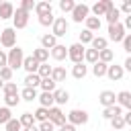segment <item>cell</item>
<instances>
[{
  "instance_id": "obj_1",
  "label": "cell",
  "mask_w": 131,
  "mask_h": 131,
  "mask_svg": "<svg viewBox=\"0 0 131 131\" xmlns=\"http://www.w3.org/2000/svg\"><path fill=\"white\" fill-rule=\"evenodd\" d=\"M23 59H25V51L16 45V47H12V49H8V53H6V66L14 72V70H18V68H23Z\"/></svg>"
},
{
  "instance_id": "obj_2",
  "label": "cell",
  "mask_w": 131,
  "mask_h": 131,
  "mask_svg": "<svg viewBox=\"0 0 131 131\" xmlns=\"http://www.w3.org/2000/svg\"><path fill=\"white\" fill-rule=\"evenodd\" d=\"M88 119H90V115H88L84 108H72V111L68 113V117H66V123L78 127V125H86Z\"/></svg>"
},
{
  "instance_id": "obj_3",
  "label": "cell",
  "mask_w": 131,
  "mask_h": 131,
  "mask_svg": "<svg viewBox=\"0 0 131 131\" xmlns=\"http://www.w3.org/2000/svg\"><path fill=\"white\" fill-rule=\"evenodd\" d=\"M0 45L6 47V49L16 47V31L12 27H6V29L0 31Z\"/></svg>"
},
{
  "instance_id": "obj_4",
  "label": "cell",
  "mask_w": 131,
  "mask_h": 131,
  "mask_svg": "<svg viewBox=\"0 0 131 131\" xmlns=\"http://www.w3.org/2000/svg\"><path fill=\"white\" fill-rule=\"evenodd\" d=\"M68 29H70V23L66 20V16H55L53 25H51V35L57 39V37H63L68 35Z\"/></svg>"
},
{
  "instance_id": "obj_5",
  "label": "cell",
  "mask_w": 131,
  "mask_h": 131,
  "mask_svg": "<svg viewBox=\"0 0 131 131\" xmlns=\"http://www.w3.org/2000/svg\"><path fill=\"white\" fill-rule=\"evenodd\" d=\"M29 25V12H25L23 8H14V14H12V29H25Z\"/></svg>"
},
{
  "instance_id": "obj_6",
  "label": "cell",
  "mask_w": 131,
  "mask_h": 131,
  "mask_svg": "<svg viewBox=\"0 0 131 131\" xmlns=\"http://www.w3.org/2000/svg\"><path fill=\"white\" fill-rule=\"evenodd\" d=\"M47 121L53 123V127H61L66 123V115L59 106H51V108H47Z\"/></svg>"
},
{
  "instance_id": "obj_7",
  "label": "cell",
  "mask_w": 131,
  "mask_h": 131,
  "mask_svg": "<svg viewBox=\"0 0 131 131\" xmlns=\"http://www.w3.org/2000/svg\"><path fill=\"white\" fill-rule=\"evenodd\" d=\"M90 16V6L88 4H76L74 6V10H72V20L74 23H84L86 18Z\"/></svg>"
},
{
  "instance_id": "obj_8",
  "label": "cell",
  "mask_w": 131,
  "mask_h": 131,
  "mask_svg": "<svg viewBox=\"0 0 131 131\" xmlns=\"http://www.w3.org/2000/svg\"><path fill=\"white\" fill-rule=\"evenodd\" d=\"M125 35H127V31L123 29V25H121V23H117V25H108V37H106V41L121 43Z\"/></svg>"
},
{
  "instance_id": "obj_9",
  "label": "cell",
  "mask_w": 131,
  "mask_h": 131,
  "mask_svg": "<svg viewBox=\"0 0 131 131\" xmlns=\"http://www.w3.org/2000/svg\"><path fill=\"white\" fill-rule=\"evenodd\" d=\"M84 45H80V43H72L70 47H68V57L74 61V63H82L84 61Z\"/></svg>"
},
{
  "instance_id": "obj_10",
  "label": "cell",
  "mask_w": 131,
  "mask_h": 131,
  "mask_svg": "<svg viewBox=\"0 0 131 131\" xmlns=\"http://www.w3.org/2000/svg\"><path fill=\"white\" fill-rule=\"evenodd\" d=\"M113 6H115V4H113V0H98V2H96V4L90 8V12H92V14L98 18V16H104V14H106V12H108Z\"/></svg>"
},
{
  "instance_id": "obj_11",
  "label": "cell",
  "mask_w": 131,
  "mask_h": 131,
  "mask_svg": "<svg viewBox=\"0 0 131 131\" xmlns=\"http://www.w3.org/2000/svg\"><path fill=\"white\" fill-rule=\"evenodd\" d=\"M98 102L106 108V106H113V104H117V94L113 92V90H102L100 94H98Z\"/></svg>"
},
{
  "instance_id": "obj_12",
  "label": "cell",
  "mask_w": 131,
  "mask_h": 131,
  "mask_svg": "<svg viewBox=\"0 0 131 131\" xmlns=\"http://www.w3.org/2000/svg\"><path fill=\"white\" fill-rule=\"evenodd\" d=\"M104 76H108V80H113V82H119L123 76H125V72H123V68L121 66H117V63H108V68H106V74Z\"/></svg>"
},
{
  "instance_id": "obj_13",
  "label": "cell",
  "mask_w": 131,
  "mask_h": 131,
  "mask_svg": "<svg viewBox=\"0 0 131 131\" xmlns=\"http://www.w3.org/2000/svg\"><path fill=\"white\" fill-rule=\"evenodd\" d=\"M49 55H51L55 61H63V59L68 57V47H66V45H61V43H57V45L49 51Z\"/></svg>"
},
{
  "instance_id": "obj_14",
  "label": "cell",
  "mask_w": 131,
  "mask_h": 131,
  "mask_svg": "<svg viewBox=\"0 0 131 131\" xmlns=\"http://www.w3.org/2000/svg\"><path fill=\"white\" fill-rule=\"evenodd\" d=\"M23 70L27 72V74H37V70H39V61L33 57V55H25V59H23Z\"/></svg>"
},
{
  "instance_id": "obj_15",
  "label": "cell",
  "mask_w": 131,
  "mask_h": 131,
  "mask_svg": "<svg viewBox=\"0 0 131 131\" xmlns=\"http://www.w3.org/2000/svg\"><path fill=\"white\" fill-rule=\"evenodd\" d=\"M68 100H70V92L68 90H63V88H55L53 90V102H55V106H61Z\"/></svg>"
},
{
  "instance_id": "obj_16",
  "label": "cell",
  "mask_w": 131,
  "mask_h": 131,
  "mask_svg": "<svg viewBox=\"0 0 131 131\" xmlns=\"http://www.w3.org/2000/svg\"><path fill=\"white\" fill-rule=\"evenodd\" d=\"M117 104H119L121 108L131 111V92H129V90H121V92L117 94Z\"/></svg>"
},
{
  "instance_id": "obj_17",
  "label": "cell",
  "mask_w": 131,
  "mask_h": 131,
  "mask_svg": "<svg viewBox=\"0 0 131 131\" xmlns=\"http://www.w3.org/2000/svg\"><path fill=\"white\" fill-rule=\"evenodd\" d=\"M55 84H59V82H63L66 78H68V72H66V68L63 66H55V68H51V76H49Z\"/></svg>"
},
{
  "instance_id": "obj_18",
  "label": "cell",
  "mask_w": 131,
  "mask_h": 131,
  "mask_svg": "<svg viewBox=\"0 0 131 131\" xmlns=\"http://www.w3.org/2000/svg\"><path fill=\"white\" fill-rule=\"evenodd\" d=\"M37 100H39V106H43V108L55 106V102H53V92H41V94H37Z\"/></svg>"
},
{
  "instance_id": "obj_19",
  "label": "cell",
  "mask_w": 131,
  "mask_h": 131,
  "mask_svg": "<svg viewBox=\"0 0 131 131\" xmlns=\"http://www.w3.org/2000/svg\"><path fill=\"white\" fill-rule=\"evenodd\" d=\"M12 14H14L12 2H2L0 4V20H8V18H12Z\"/></svg>"
},
{
  "instance_id": "obj_20",
  "label": "cell",
  "mask_w": 131,
  "mask_h": 131,
  "mask_svg": "<svg viewBox=\"0 0 131 131\" xmlns=\"http://www.w3.org/2000/svg\"><path fill=\"white\" fill-rule=\"evenodd\" d=\"M55 45H57V39H55L51 33H45V35H41V47H43V49L51 51Z\"/></svg>"
},
{
  "instance_id": "obj_21",
  "label": "cell",
  "mask_w": 131,
  "mask_h": 131,
  "mask_svg": "<svg viewBox=\"0 0 131 131\" xmlns=\"http://www.w3.org/2000/svg\"><path fill=\"white\" fill-rule=\"evenodd\" d=\"M86 74H88V66H84V61H82V63H74V68H72V76H74L76 80H84Z\"/></svg>"
},
{
  "instance_id": "obj_22",
  "label": "cell",
  "mask_w": 131,
  "mask_h": 131,
  "mask_svg": "<svg viewBox=\"0 0 131 131\" xmlns=\"http://www.w3.org/2000/svg\"><path fill=\"white\" fill-rule=\"evenodd\" d=\"M123 115V108L119 106V104H113V106H106L104 111H102V117L106 119V121H111L113 117H121Z\"/></svg>"
},
{
  "instance_id": "obj_23",
  "label": "cell",
  "mask_w": 131,
  "mask_h": 131,
  "mask_svg": "<svg viewBox=\"0 0 131 131\" xmlns=\"http://www.w3.org/2000/svg\"><path fill=\"white\" fill-rule=\"evenodd\" d=\"M18 96H20V100H27V102H33V100H37V88H23L20 92H18Z\"/></svg>"
},
{
  "instance_id": "obj_24",
  "label": "cell",
  "mask_w": 131,
  "mask_h": 131,
  "mask_svg": "<svg viewBox=\"0 0 131 131\" xmlns=\"http://www.w3.org/2000/svg\"><path fill=\"white\" fill-rule=\"evenodd\" d=\"M35 12H37V16L53 12V8H51V2H47V0H43V2H35Z\"/></svg>"
},
{
  "instance_id": "obj_25",
  "label": "cell",
  "mask_w": 131,
  "mask_h": 131,
  "mask_svg": "<svg viewBox=\"0 0 131 131\" xmlns=\"http://www.w3.org/2000/svg\"><path fill=\"white\" fill-rule=\"evenodd\" d=\"M104 18H106V23H108V25H117V23H121V12H119V8H117V6H113V8L104 14Z\"/></svg>"
},
{
  "instance_id": "obj_26",
  "label": "cell",
  "mask_w": 131,
  "mask_h": 131,
  "mask_svg": "<svg viewBox=\"0 0 131 131\" xmlns=\"http://www.w3.org/2000/svg\"><path fill=\"white\" fill-rule=\"evenodd\" d=\"M33 57H35L39 63H47V61H49V51L43 49V47H37V49H33Z\"/></svg>"
},
{
  "instance_id": "obj_27",
  "label": "cell",
  "mask_w": 131,
  "mask_h": 131,
  "mask_svg": "<svg viewBox=\"0 0 131 131\" xmlns=\"http://www.w3.org/2000/svg\"><path fill=\"white\" fill-rule=\"evenodd\" d=\"M84 25H86V29H88L90 33H96V31L100 29V18H96V16H88V18L84 20Z\"/></svg>"
},
{
  "instance_id": "obj_28",
  "label": "cell",
  "mask_w": 131,
  "mask_h": 131,
  "mask_svg": "<svg viewBox=\"0 0 131 131\" xmlns=\"http://www.w3.org/2000/svg\"><path fill=\"white\" fill-rule=\"evenodd\" d=\"M113 59H115V53H113V49H108V47H106V49L98 51V61H102V63H106V66H108Z\"/></svg>"
},
{
  "instance_id": "obj_29",
  "label": "cell",
  "mask_w": 131,
  "mask_h": 131,
  "mask_svg": "<svg viewBox=\"0 0 131 131\" xmlns=\"http://www.w3.org/2000/svg\"><path fill=\"white\" fill-rule=\"evenodd\" d=\"M18 123H20V127H23V129H27V127H33V125H35L33 113H23V115L18 117Z\"/></svg>"
},
{
  "instance_id": "obj_30",
  "label": "cell",
  "mask_w": 131,
  "mask_h": 131,
  "mask_svg": "<svg viewBox=\"0 0 131 131\" xmlns=\"http://www.w3.org/2000/svg\"><path fill=\"white\" fill-rule=\"evenodd\" d=\"M90 45H92V49H94V51H102V49H106L108 41H106V37H94Z\"/></svg>"
},
{
  "instance_id": "obj_31",
  "label": "cell",
  "mask_w": 131,
  "mask_h": 131,
  "mask_svg": "<svg viewBox=\"0 0 131 131\" xmlns=\"http://www.w3.org/2000/svg\"><path fill=\"white\" fill-rule=\"evenodd\" d=\"M39 84H41V78L37 74H27L25 76V86L27 88H37Z\"/></svg>"
},
{
  "instance_id": "obj_32",
  "label": "cell",
  "mask_w": 131,
  "mask_h": 131,
  "mask_svg": "<svg viewBox=\"0 0 131 131\" xmlns=\"http://www.w3.org/2000/svg\"><path fill=\"white\" fill-rule=\"evenodd\" d=\"M39 88H41L43 92H53V90L57 88V84H55L51 78H41V84H39Z\"/></svg>"
},
{
  "instance_id": "obj_33",
  "label": "cell",
  "mask_w": 131,
  "mask_h": 131,
  "mask_svg": "<svg viewBox=\"0 0 131 131\" xmlns=\"http://www.w3.org/2000/svg\"><path fill=\"white\" fill-rule=\"evenodd\" d=\"M106 63H102V61H96V63H92V74L96 76V78H102L104 74H106Z\"/></svg>"
},
{
  "instance_id": "obj_34",
  "label": "cell",
  "mask_w": 131,
  "mask_h": 131,
  "mask_svg": "<svg viewBox=\"0 0 131 131\" xmlns=\"http://www.w3.org/2000/svg\"><path fill=\"white\" fill-rule=\"evenodd\" d=\"M84 61L96 63V61H98V51H94L92 47H90V49H84Z\"/></svg>"
},
{
  "instance_id": "obj_35",
  "label": "cell",
  "mask_w": 131,
  "mask_h": 131,
  "mask_svg": "<svg viewBox=\"0 0 131 131\" xmlns=\"http://www.w3.org/2000/svg\"><path fill=\"white\" fill-rule=\"evenodd\" d=\"M18 102H20V96H18V94H6V96H4V106H8V108L16 106Z\"/></svg>"
},
{
  "instance_id": "obj_36",
  "label": "cell",
  "mask_w": 131,
  "mask_h": 131,
  "mask_svg": "<svg viewBox=\"0 0 131 131\" xmlns=\"http://www.w3.org/2000/svg\"><path fill=\"white\" fill-rule=\"evenodd\" d=\"M37 18H39V25H41V27H51L53 20H55L53 12H49V14H41V16H37Z\"/></svg>"
},
{
  "instance_id": "obj_37",
  "label": "cell",
  "mask_w": 131,
  "mask_h": 131,
  "mask_svg": "<svg viewBox=\"0 0 131 131\" xmlns=\"http://www.w3.org/2000/svg\"><path fill=\"white\" fill-rule=\"evenodd\" d=\"M92 39H94V33H90L88 29H84L82 33H80V45H88V43H92Z\"/></svg>"
},
{
  "instance_id": "obj_38",
  "label": "cell",
  "mask_w": 131,
  "mask_h": 131,
  "mask_svg": "<svg viewBox=\"0 0 131 131\" xmlns=\"http://www.w3.org/2000/svg\"><path fill=\"white\" fill-rule=\"evenodd\" d=\"M10 119H12L10 108H8V106H0V125H6Z\"/></svg>"
},
{
  "instance_id": "obj_39",
  "label": "cell",
  "mask_w": 131,
  "mask_h": 131,
  "mask_svg": "<svg viewBox=\"0 0 131 131\" xmlns=\"http://www.w3.org/2000/svg\"><path fill=\"white\" fill-rule=\"evenodd\" d=\"M37 76H39V78H49V76H51V66H49V63H39Z\"/></svg>"
},
{
  "instance_id": "obj_40",
  "label": "cell",
  "mask_w": 131,
  "mask_h": 131,
  "mask_svg": "<svg viewBox=\"0 0 131 131\" xmlns=\"http://www.w3.org/2000/svg\"><path fill=\"white\" fill-rule=\"evenodd\" d=\"M2 92H4V96H6V94H18V86H16L14 82H4Z\"/></svg>"
},
{
  "instance_id": "obj_41",
  "label": "cell",
  "mask_w": 131,
  "mask_h": 131,
  "mask_svg": "<svg viewBox=\"0 0 131 131\" xmlns=\"http://www.w3.org/2000/svg\"><path fill=\"white\" fill-rule=\"evenodd\" d=\"M74 6H76L74 0H59V10H61V12H72Z\"/></svg>"
},
{
  "instance_id": "obj_42",
  "label": "cell",
  "mask_w": 131,
  "mask_h": 131,
  "mask_svg": "<svg viewBox=\"0 0 131 131\" xmlns=\"http://www.w3.org/2000/svg\"><path fill=\"white\" fill-rule=\"evenodd\" d=\"M33 119L35 121H39V123H43V121H47V108H43V106H39L35 113H33Z\"/></svg>"
},
{
  "instance_id": "obj_43",
  "label": "cell",
  "mask_w": 131,
  "mask_h": 131,
  "mask_svg": "<svg viewBox=\"0 0 131 131\" xmlns=\"http://www.w3.org/2000/svg\"><path fill=\"white\" fill-rule=\"evenodd\" d=\"M4 129H6V131H23V127H20L18 119H14V117H12V119H10V121L4 125Z\"/></svg>"
},
{
  "instance_id": "obj_44",
  "label": "cell",
  "mask_w": 131,
  "mask_h": 131,
  "mask_svg": "<svg viewBox=\"0 0 131 131\" xmlns=\"http://www.w3.org/2000/svg\"><path fill=\"white\" fill-rule=\"evenodd\" d=\"M111 127H113V131H123L125 129V123H123L121 117H113L111 119Z\"/></svg>"
},
{
  "instance_id": "obj_45",
  "label": "cell",
  "mask_w": 131,
  "mask_h": 131,
  "mask_svg": "<svg viewBox=\"0 0 131 131\" xmlns=\"http://www.w3.org/2000/svg\"><path fill=\"white\" fill-rule=\"evenodd\" d=\"M0 80H2V82H10V80H12V70H10L8 66L0 68Z\"/></svg>"
},
{
  "instance_id": "obj_46",
  "label": "cell",
  "mask_w": 131,
  "mask_h": 131,
  "mask_svg": "<svg viewBox=\"0 0 131 131\" xmlns=\"http://www.w3.org/2000/svg\"><path fill=\"white\" fill-rule=\"evenodd\" d=\"M18 8H23L25 12H29V14H31V12L35 10V0H23Z\"/></svg>"
},
{
  "instance_id": "obj_47",
  "label": "cell",
  "mask_w": 131,
  "mask_h": 131,
  "mask_svg": "<svg viewBox=\"0 0 131 131\" xmlns=\"http://www.w3.org/2000/svg\"><path fill=\"white\" fill-rule=\"evenodd\" d=\"M121 43H123V49H125L127 53H131V33H127V35L123 37V41H121Z\"/></svg>"
},
{
  "instance_id": "obj_48",
  "label": "cell",
  "mask_w": 131,
  "mask_h": 131,
  "mask_svg": "<svg viewBox=\"0 0 131 131\" xmlns=\"http://www.w3.org/2000/svg\"><path fill=\"white\" fill-rule=\"evenodd\" d=\"M39 131H55V127H53V123L43 121V123H39Z\"/></svg>"
},
{
  "instance_id": "obj_49",
  "label": "cell",
  "mask_w": 131,
  "mask_h": 131,
  "mask_svg": "<svg viewBox=\"0 0 131 131\" xmlns=\"http://www.w3.org/2000/svg\"><path fill=\"white\" fill-rule=\"evenodd\" d=\"M119 12L121 14H131V2L127 0V2H123L121 4V8H119Z\"/></svg>"
},
{
  "instance_id": "obj_50",
  "label": "cell",
  "mask_w": 131,
  "mask_h": 131,
  "mask_svg": "<svg viewBox=\"0 0 131 131\" xmlns=\"http://www.w3.org/2000/svg\"><path fill=\"white\" fill-rule=\"evenodd\" d=\"M121 68H123V72H131V57H127V59H125V63H123Z\"/></svg>"
},
{
  "instance_id": "obj_51",
  "label": "cell",
  "mask_w": 131,
  "mask_h": 131,
  "mask_svg": "<svg viewBox=\"0 0 131 131\" xmlns=\"http://www.w3.org/2000/svg\"><path fill=\"white\" fill-rule=\"evenodd\" d=\"M59 131H76V127H74V125H70V123H63V125L59 127Z\"/></svg>"
},
{
  "instance_id": "obj_52",
  "label": "cell",
  "mask_w": 131,
  "mask_h": 131,
  "mask_svg": "<svg viewBox=\"0 0 131 131\" xmlns=\"http://www.w3.org/2000/svg\"><path fill=\"white\" fill-rule=\"evenodd\" d=\"M4 66H6V51L0 49V68H4Z\"/></svg>"
},
{
  "instance_id": "obj_53",
  "label": "cell",
  "mask_w": 131,
  "mask_h": 131,
  "mask_svg": "<svg viewBox=\"0 0 131 131\" xmlns=\"http://www.w3.org/2000/svg\"><path fill=\"white\" fill-rule=\"evenodd\" d=\"M23 131H39V127H37V125H33V127H27V129H23Z\"/></svg>"
},
{
  "instance_id": "obj_54",
  "label": "cell",
  "mask_w": 131,
  "mask_h": 131,
  "mask_svg": "<svg viewBox=\"0 0 131 131\" xmlns=\"http://www.w3.org/2000/svg\"><path fill=\"white\" fill-rule=\"evenodd\" d=\"M2 86H4V82H2V80H0V90H2Z\"/></svg>"
}]
</instances>
